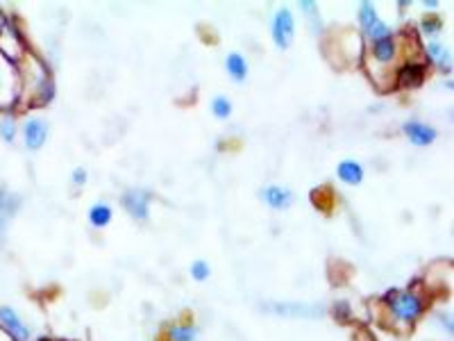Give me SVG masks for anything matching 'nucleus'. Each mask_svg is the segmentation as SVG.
Listing matches in <instances>:
<instances>
[{"label":"nucleus","instance_id":"obj_1","mask_svg":"<svg viewBox=\"0 0 454 341\" xmlns=\"http://www.w3.org/2000/svg\"><path fill=\"white\" fill-rule=\"evenodd\" d=\"M384 323L395 332H411L429 310V296L420 284L393 289L382 300Z\"/></svg>","mask_w":454,"mask_h":341},{"label":"nucleus","instance_id":"obj_2","mask_svg":"<svg viewBox=\"0 0 454 341\" xmlns=\"http://www.w3.org/2000/svg\"><path fill=\"white\" fill-rule=\"evenodd\" d=\"M19 71H21V100H19V105H27L30 109H35L46 107L55 100V78H52L51 68L42 57L27 52L19 62Z\"/></svg>","mask_w":454,"mask_h":341},{"label":"nucleus","instance_id":"obj_3","mask_svg":"<svg viewBox=\"0 0 454 341\" xmlns=\"http://www.w3.org/2000/svg\"><path fill=\"white\" fill-rule=\"evenodd\" d=\"M263 314L279 316V319H302V321H316L325 319L327 307L320 303H298V300H266L259 305Z\"/></svg>","mask_w":454,"mask_h":341},{"label":"nucleus","instance_id":"obj_4","mask_svg":"<svg viewBox=\"0 0 454 341\" xmlns=\"http://www.w3.org/2000/svg\"><path fill=\"white\" fill-rule=\"evenodd\" d=\"M356 23H359V32H362V39H366V44H375L380 39H387V36H393L391 23H387L377 12L375 3L371 0H362L356 5Z\"/></svg>","mask_w":454,"mask_h":341},{"label":"nucleus","instance_id":"obj_5","mask_svg":"<svg viewBox=\"0 0 454 341\" xmlns=\"http://www.w3.org/2000/svg\"><path fill=\"white\" fill-rule=\"evenodd\" d=\"M27 52H30V46H27L26 35H23L19 21L14 16L3 14V21H0V55H5L10 62L19 64Z\"/></svg>","mask_w":454,"mask_h":341},{"label":"nucleus","instance_id":"obj_6","mask_svg":"<svg viewBox=\"0 0 454 341\" xmlns=\"http://www.w3.org/2000/svg\"><path fill=\"white\" fill-rule=\"evenodd\" d=\"M21 100V71L19 64L0 55V112H14Z\"/></svg>","mask_w":454,"mask_h":341},{"label":"nucleus","instance_id":"obj_7","mask_svg":"<svg viewBox=\"0 0 454 341\" xmlns=\"http://www.w3.org/2000/svg\"><path fill=\"white\" fill-rule=\"evenodd\" d=\"M295 30H298L295 12L289 5L275 7L273 16H270V36H273L275 48L289 51L295 42Z\"/></svg>","mask_w":454,"mask_h":341},{"label":"nucleus","instance_id":"obj_8","mask_svg":"<svg viewBox=\"0 0 454 341\" xmlns=\"http://www.w3.org/2000/svg\"><path fill=\"white\" fill-rule=\"evenodd\" d=\"M19 135H21L26 150L36 153V150H42L46 146L48 137H51V123H48V119L42 116V114H30V116H26L21 121Z\"/></svg>","mask_w":454,"mask_h":341},{"label":"nucleus","instance_id":"obj_9","mask_svg":"<svg viewBox=\"0 0 454 341\" xmlns=\"http://www.w3.org/2000/svg\"><path fill=\"white\" fill-rule=\"evenodd\" d=\"M121 207L129 218L145 223L150 218V210H153V192L144 186H129L121 194Z\"/></svg>","mask_w":454,"mask_h":341},{"label":"nucleus","instance_id":"obj_10","mask_svg":"<svg viewBox=\"0 0 454 341\" xmlns=\"http://www.w3.org/2000/svg\"><path fill=\"white\" fill-rule=\"evenodd\" d=\"M0 328L14 341H35L30 323L21 316V312L12 305H0Z\"/></svg>","mask_w":454,"mask_h":341},{"label":"nucleus","instance_id":"obj_11","mask_svg":"<svg viewBox=\"0 0 454 341\" xmlns=\"http://www.w3.org/2000/svg\"><path fill=\"white\" fill-rule=\"evenodd\" d=\"M397 57H400V44H397L395 35L380 39L375 44H368L366 51V62L375 64L380 68H391L395 67Z\"/></svg>","mask_w":454,"mask_h":341},{"label":"nucleus","instance_id":"obj_12","mask_svg":"<svg viewBox=\"0 0 454 341\" xmlns=\"http://www.w3.org/2000/svg\"><path fill=\"white\" fill-rule=\"evenodd\" d=\"M257 196L259 201L269 207V210H273V212H286V210H291V205H294L295 201L294 189L286 185H278V182L262 186L257 192Z\"/></svg>","mask_w":454,"mask_h":341},{"label":"nucleus","instance_id":"obj_13","mask_svg":"<svg viewBox=\"0 0 454 341\" xmlns=\"http://www.w3.org/2000/svg\"><path fill=\"white\" fill-rule=\"evenodd\" d=\"M423 52H425V59H427L434 68H439L445 78H450V75H452V68H454L452 48H450L443 39H432V42H425Z\"/></svg>","mask_w":454,"mask_h":341},{"label":"nucleus","instance_id":"obj_14","mask_svg":"<svg viewBox=\"0 0 454 341\" xmlns=\"http://www.w3.org/2000/svg\"><path fill=\"white\" fill-rule=\"evenodd\" d=\"M403 135L416 148H427V146H432L434 141L439 139V130L420 119H407L403 123Z\"/></svg>","mask_w":454,"mask_h":341},{"label":"nucleus","instance_id":"obj_15","mask_svg":"<svg viewBox=\"0 0 454 341\" xmlns=\"http://www.w3.org/2000/svg\"><path fill=\"white\" fill-rule=\"evenodd\" d=\"M427 67L423 62H407L395 71V84L400 89H419L425 83Z\"/></svg>","mask_w":454,"mask_h":341},{"label":"nucleus","instance_id":"obj_16","mask_svg":"<svg viewBox=\"0 0 454 341\" xmlns=\"http://www.w3.org/2000/svg\"><path fill=\"white\" fill-rule=\"evenodd\" d=\"M336 178L339 182L348 186H359L364 180H366V169L359 160H352V157H346L336 164Z\"/></svg>","mask_w":454,"mask_h":341},{"label":"nucleus","instance_id":"obj_17","mask_svg":"<svg viewBox=\"0 0 454 341\" xmlns=\"http://www.w3.org/2000/svg\"><path fill=\"white\" fill-rule=\"evenodd\" d=\"M225 71L230 75V80L237 84H243L248 80L250 75V64H248V57L243 55V52L232 51L225 55Z\"/></svg>","mask_w":454,"mask_h":341},{"label":"nucleus","instance_id":"obj_18","mask_svg":"<svg viewBox=\"0 0 454 341\" xmlns=\"http://www.w3.org/2000/svg\"><path fill=\"white\" fill-rule=\"evenodd\" d=\"M298 10H300V14L307 19V26H309L311 35L314 36L325 35V21H323V14H320L318 3H314V0H300Z\"/></svg>","mask_w":454,"mask_h":341},{"label":"nucleus","instance_id":"obj_19","mask_svg":"<svg viewBox=\"0 0 454 341\" xmlns=\"http://www.w3.org/2000/svg\"><path fill=\"white\" fill-rule=\"evenodd\" d=\"M166 341H200V326L192 321H176L166 328Z\"/></svg>","mask_w":454,"mask_h":341},{"label":"nucleus","instance_id":"obj_20","mask_svg":"<svg viewBox=\"0 0 454 341\" xmlns=\"http://www.w3.org/2000/svg\"><path fill=\"white\" fill-rule=\"evenodd\" d=\"M87 221H89V226L93 227V230H105V227H109V226H112V221H114L112 205H107L105 201L93 202V205L89 207Z\"/></svg>","mask_w":454,"mask_h":341},{"label":"nucleus","instance_id":"obj_21","mask_svg":"<svg viewBox=\"0 0 454 341\" xmlns=\"http://www.w3.org/2000/svg\"><path fill=\"white\" fill-rule=\"evenodd\" d=\"M19 130H21V123L14 112H0V141L3 144H14L19 139Z\"/></svg>","mask_w":454,"mask_h":341},{"label":"nucleus","instance_id":"obj_22","mask_svg":"<svg viewBox=\"0 0 454 341\" xmlns=\"http://www.w3.org/2000/svg\"><path fill=\"white\" fill-rule=\"evenodd\" d=\"M445 23L441 16H423L419 21V32L425 42H432V39H441V32H443Z\"/></svg>","mask_w":454,"mask_h":341},{"label":"nucleus","instance_id":"obj_23","mask_svg":"<svg viewBox=\"0 0 454 341\" xmlns=\"http://www.w3.org/2000/svg\"><path fill=\"white\" fill-rule=\"evenodd\" d=\"M432 323L434 326H439V330L443 332L448 339H452L454 335L452 307H436V310H432Z\"/></svg>","mask_w":454,"mask_h":341},{"label":"nucleus","instance_id":"obj_24","mask_svg":"<svg viewBox=\"0 0 454 341\" xmlns=\"http://www.w3.org/2000/svg\"><path fill=\"white\" fill-rule=\"evenodd\" d=\"M209 109H212L214 119L227 121L230 116H232L234 105H232V100L227 99V96H223V93H216V96L212 99V103H209Z\"/></svg>","mask_w":454,"mask_h":341},{"label":"nucleus","instance_id":"obj_25","mask_svg":"<svg viewBox=\"0 0 454 341\" xmlns=\"http://www.w3.org/2000/svg\"><path fill=\"white\" fill-rule=\"evenodd\" d=\"M7 189L3 182H0V250L5 249L7 243V227H10V217L5 214V196H7Z\"/></svg>","mask_w":454,"mask_h":341},{"label":"nucleus","instance_id":"obj_26","mask_svg":"<svg viewBox=\"0 0 454 341\" xmlns=\"http://www.w3.org/2000/svg\"><path fill=\"white\" fill-rule=\"evenodd\" d=\"M189 274H192V278L196 280V282H207V280L212 278V266H209V262L202 258L193 259L192 266H189Z\"/></svg>","mask_w":454,"mask_h":341},{"label":"nucleus","instance_id":"obj_27","mask_svg":"<svg viewBox=\"0 0 454 341\" xmlns=\"http://www.w3.org/2000/svg\"><path fill=\"white\" fill-rule=\"evenodd\" d=\"M23 196L19 192H7V196H5V214L7 217H10V221L12 218L16 217V214L21 212L23 210Z\"/></svg>","mask_w":454,"mask_h":341},{"label":"nucleus","instance_id":"obj_28","mask_svg":"<svg viewBox=\"0 0 454 341\" xmlns=\"http://www.w3.org/2000/svg\"><path fill=\"white\" fill-rule=\"evenodd\" d=\"M332 314H334L339 321L352 319L350 305H348L346 300H339V303H334V305H332Z\"/></svg>","mask_w":454,"mask_h":341},{"label":"nucleus","instance_id":"obj_29","mask_svg":"<svg viewBox=\"0 0 454 341\" xmlns=\"http://www.w3.org/2000/svg\"><path fill=\"white\" fill-rule=\"evenodd\" d=\"M87 180H89V173L84 166H75V169L71 170V182L75 186H84L87 185Z\"/></svg>","mask_w":454,"mask_h":341},{"label":"nucleus","instance_id":"obj_30","mask_svg":"<svg viewBox=\"0 0 454 341\" xmlns=\"http://www.w3.org/2000/svg\"><path fill=\"white\" fill-rule=\"evenodd\" d=\"M423 7H425V10L436 12L441 7V3H439V0H423Z\"/></svg>","mask_w":454,"mask_h":341},{"label":"nucleus","instance_id":"obj_31","mask_svg":"<svg viewBox=\"0 0 454 341\" xmlns=\"http://www.w3.org/2000/svg\"><path fill=\"white\" fill-rule=\"evenodd\" d=\"M0 341H14V339H12V337L7 335V332L3 330V328H0Z\"/></svg>","mask_w":454,"mask_h":341},{"label":"nucleus","instance_id":"obj_32","mask_svg":"<svg viewBox=\"0 0 454 341\" xmlns=\"http://www.w3.org/2000/svg\"><path fill=\"white\" fill-rule=\"evenodd\" d=\"M443 87H445V89H448V91H452V87H454L452 78H445V80H443Z\"/></svg>","mask_w":454,"mask_h":341},{"label":"nucleus","instance_id":"obj_33","mask_svg":"<svg viewBox=\"0 0 454 341\" xmlns=\"http://www.w3.org/2000/svg\"><path fill=\"white\" fill-rule=\"evenodd\" d=\"M397 7H400V10H407V7H411V3H409V0H400V3H397Z\"/></svg>","mask_w":454,"mask_h":341},{"label":"nucleus","instance_id":"obj_34","mask_svg":"<svg viewBox=\"0 0 454 341\" xmlns=\"http://www.w3.org/2000/svg\"><path fill=\"white\" fill-rule=\"evenodd\" d=\"M0 21H3V12H0Z\"/></svg>","mask_w":454,"mask_h":341}]
</instances>
